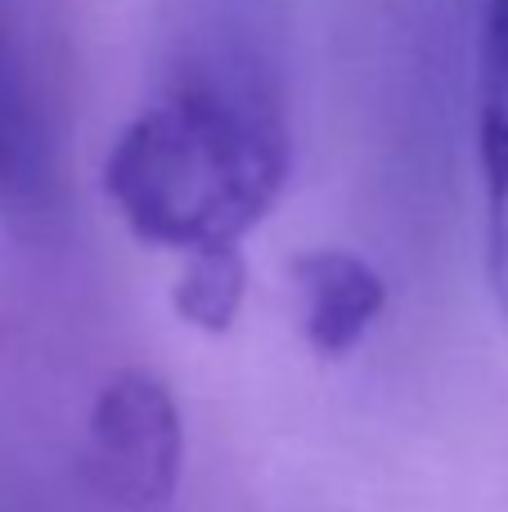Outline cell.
Instances as JSON below:
<instances>
[{
  "mask_svg": "<svg viewBox=\"0 0 508 512\" xmlns=\"http://www.w3.org/2000/svg\"><path fill=\"white\" fill-rule=\"evenodd\" d=\"M302 297V337L320 360L351 355L387 306V283L365 256L347 248H311L293 261Z\"/></svg>",
  "mask_w": 508,
  "mask_h": 512,
  "instance_id": "cell-5",
  "label": "cell"
},
{
  "mask_svg": "<svg viewBox=\"0 0 508 512\" xmlns=\"http://www.w3.org/2000/svg\"><path fill=\"white\" fill-rule=\"evenodd\" d=\"M477 158L486 198V283L508 328V0H486L477 32Z\"/></svg>",
  "mask_w": 508,
  "mask_h": 512,
  "instance_id": "cell-4",
  "label": "cell"
},
{
  "mask_svg": "<svg viewBox=\"0 0 508 512\" xmlns=\"http://www.w3.org/2000/svg\"><path fill=\"white\" fill-rule=\"evenodd\" d=\"M86 481L117 512H167L185 468V427L171 387L149 369H122L99 387L86 423Z\"/></svg>",
  "mask_w": 508,
  "mask_h": 512,
  "instance_id": "cell-2",
  "label": "cell"
},
{
  "mask_svg": "<svg viewBox=\"0 0 508 512\" xmlns=\"http://www.w3.org/2000/svg\"><path fill=\"white\" fill-rule=\"evenodd\" d=\"M59 203V149L27 50L0 5V212L45 221Z\"/></svg>",
  "mask_w": 508,
  "mask_h": 512,
  "instance_id": "cell-3",
  "label": "cell"
},
{
  "mask_svg": "<svg viewBox=\"0 0 508 512\" xmlns=\"http://www.w3.org/2000/svg\"><path fill=\"white\" fill-rule=\"evenodd\" d=\"M293 176L284 86L261 45L185 50L104 158V194L149 248H243Z\"/></svg>",
  "mask_w": 508,
  "mask_h": 512,
  "instance_id": "cell-1",
  "label": "cell"
},
{
  "mask_svg": "<svg viewBox=\"0 0 508 512\" xmlns=\"http://www.w3.org/2000/svg\"><path fill=\"white\" fill-rule=\"evenodd\" d=\"M243 292H248V256H243V248L189 252L185 270L171 288V306L189 328H198L207 337H225L243 310Z\"/></svg>",
  "mask_w": 508,
  "mask_h": 512,
  "instance_id": "cell-6",
  "label": "cell"
}]
</instances>
